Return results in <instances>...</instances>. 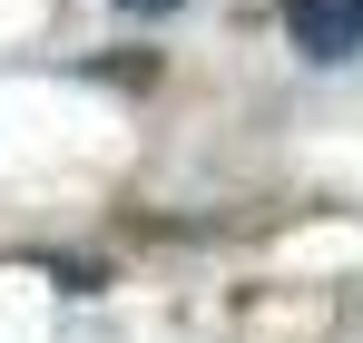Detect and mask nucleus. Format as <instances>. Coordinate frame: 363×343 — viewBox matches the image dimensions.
Here are the masks:
<instances>
[{"instance_id": "obj_1", "label": "nucleus", "mask_w": 363, "mask_h": 343, "mask_svg": "<svg viewBox=\"0 0 363 343\" xmlns=\"http://www.w3.org/2000/svg\"><path fill=\"white\" fill-rule=\"evenodd\" d=\"M285 40L314 69H344L363 50V0H285Z\"/></svg>"}, {"instance_id": "obj_2", "label": "nucleus", "mask_w": 363, "mask_h": 343, "mask_svg": "<svg viewBox=\"0 0 363 343\" xmlns=\"http://www.w3.org/2000/svg\"><path fill=\"white\" fill-rule=\"evenodd\" d=\"M128 10H147V20H157V10H177V0H128Z\"/></svg>"}]
</instances>
